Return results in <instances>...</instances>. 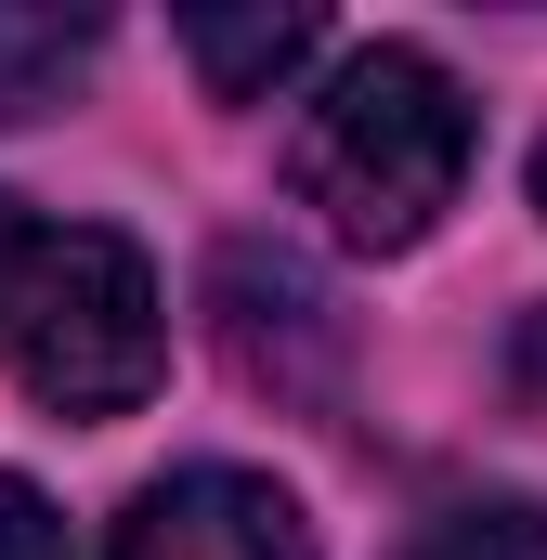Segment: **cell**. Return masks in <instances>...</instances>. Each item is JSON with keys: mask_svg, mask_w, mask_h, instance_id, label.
<instances>
[{"mask_svg": "<svg viewBox=\"0 0 547 560\" xmlns=\"http://www.w3.org/2000/svg\"><path fill=\"white\" fill-rule=\"evenodd\" d=\"M469 143L482 131H469L456 66L417 52V39H365V52H339L326 92L300 105V131H287V196H300L339 248L392 261V248H417V235L456 209Z\"/></svg>", "mask_w": 547, "mask_h": 560, "instance_id": "cell-1", "label": "cell"}, {"mask_svg": "<svg viewBox=\"0 0 547 560\" xmlns=\"http://www.w3.org/2000/svg\"><path fill=\"white\" fill-rule=\"evenodd\" d=\"M0 378L53 418H131L170 378V300L118 222H53L0 196Z\"/></svg>", "mask_w": 547, "mask_h": 560, "instance_id": "cell-2", "label": "cell"}, {"mask_svg": "<svg viewBox=\"0 0 547 560\" xmlns=\"http://www.w3.org/2000/svg\"><path fill=\"white\" fill-rule=\"evenodd\" d=\"M105 560H326V548H313V509L287 482L196 456V469H170V482L131 495V522H118Z\"/></svg>", "mask_w": 547, "mask_h": 560, "instance_id": "cell-3", "label": "cell"}, {"mask_svg": "<svg viewBox=\"0 0 547 560\" xmlns=\"http://www.w3.org/2000/svg\"><path fill=\"white\" fill-rule=\"evenodd\" d=\"M170 39L196 52V79H209L222 105H274V92L326 52V26H313V13H183Z\"/></svg>", "mask_w": 547, "mask_h": 560, "instance_id": "cell-4", "label": "cell"}, {"mask_svg": "<svg viewBox=\"0 0 547 560\" xmlns=\"http://www.w3.org/2000/svg\"><path fill=\"white\" fill-rule=\"evenodd\" d=\"M92 66H105V13H39V0H0V131H26L39 105H66Z\"/></svg>", "mask_w": 547, "mask_h": 560, "instance_id": "cell-5", "label": "cell"}, {"mask_svg": "<svg viewBox=\"0 0 547 560\" xmlns=\"http://www.w3.org/2000/svg\"><path fill=\"white\" fill-rule=\"evenodd\" d=\"M392 560H547V495H469V509H430Z\"/></svg>", "mask_w": 547, "mask_h": 560, "instance_id": "cell-6", "label": "cell"}, {"mask_svg": "<svg viewBox=\"0 0 547 560\" xmlns=\"http://www.w3.org/2000/svg\"><path fill=\"white\" fill-rule=\"evenodd\" d=\"M0 560H79V548H66V522H53V495L13 482V469H0Z\"/></svg>", "mask_w": 547, "mask_h": 560, "instance_id": "cell-7", "label": "cell"}, {"mask_svg": "<svg viewBox=\"0 0 547 560\" xmlns=\"http://www.w3.org/2000/svg\"><path fill=\"white\" fill-rule=\"evenodd\" d=\"M522 378H535V392H547V313H535V326H522Z\"/></svg>", "mask_w": 547, "mask_h": 560, "instance_id": "cell-8", "label": "cell"}, {"mask_svg": "<svg viewBox=\"0 0 547 560\" xmlns=\"http://www.w3.org/2000/svg\"><path fill=\"white\" fill-rule=\"evenodd\" d=\"M535 209H547V143H535Z\"/></svg>", "mask_w": 547, "mask_h": 560, "instance_id": "cell-9", "label": "cell"}]
</instances>
